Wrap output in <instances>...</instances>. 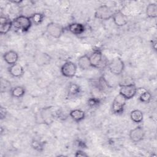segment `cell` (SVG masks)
Instances as JSON below:
<instances>
[{
  "label": "cell",
  "instance_id": "cell-1",
  "mask_svg": "<svg viewBox=\"0 0 157 157\" xmlns=\"http://www.w3.org/2000/svg\"><path fill=\"white\" fill-rule=\"evenodd\" d=\"M13 27L21 33H26L29 30L33 23L29 17L19 15L12 20Z\"/></svg>",
  "mask_w": 157,
  "mask_h": 157
},
{
  "label": "cell",
  "instance_id": "cell-2",
  "mask_svg": "<svg viewBox=\"0 0 157 157\" xmlns=\"http://www.w3.org/2000/svg\"><path fill=\"white\" fill-rule=\"evenodd\" d=\"M124 67L125 65L124 61L118 56L113 58L107 65L108 70L112 74L117 76L120 75L123 73Z\"/></svg>",
  "mask_w": 157,
  "mask_h": 157
},
{
  "label": "cell",
  "instance_id": "cell-3",
  "mask_svg": "<svg viewBox=\"0 0 157 157\" xmlns=\"http://www.w3.org/2000/svg\"><path fill=\"white\" fill-rule=\"evenodd\" d=\"M119 94L123 96L126 100L133 98L137 93V87L134 83L128 84H120Z\"/></svg>",
  "mask_w": 157,
  "mask_h": 157
},
{
  "label": "cell",
  "instance_id": "cell-4",
  "mask_svg": "<svg viewBox=\"0 0 157 157\" xmlns=\"http://www.w3.org/2000/svg\"><path fill=\"white\" fill-rule=\"evenodd\" d=\"M126 99L121 94H117L113 99L111 110L112 112L115 115H121L124 110V107L126 105Z\"/></svg>",
  "mask_w": 157,
  "mask_h": 157
},
{
  "label": "cell",
  "instance_id": "cell-5",
  "mask_svg": "<svg viewBox=\"0 0 157 157\" xmlns=\"http://www.w3.org/2000/svg\"><path fill=\"white\" fill-rule=\"evenodd\" d=\"M114 12L107 5H101L95 10L94 17L101 20H109L112 18Z\"/></svg>",
  "mask_w": 157,
  "mask_h": 157
},
{
  "label": "cell",
  "instance_id": "cell-6",
  "mask_svg": "<svg viewBox=\"0 0 157 157\" xmlns=\"http://www.w3.org/2000/svg\"><path fill=\"white\" fill-rule=\"evenodd\" d=\"M47 33L53 38H59L64 31V28L55 22H50L46 26Z\"/></svg>",
  "mask_w": 157,
  "mask_h": 157
},
{
  "label": "cell",
  "instance_id": "cell-7",
  "mask_svg": "<svg viewBox=\"0 0 157 157\" xmlns=\"http://www.w3.org/2000/svg\"><path fill=\"white\" fill-rule=\"evenodd\" d=\"M77 70V65L71 61H67L65 62L61 67L60 71L61 74L67 78H72L75 76Z\"/></svg>",
  "mask_w": 157,
  "mask_h": 157
},
{
  "label": "cell",
  "instance_id": "cell-8",
  "mask_svg": "<svg viewBox=\"0 0 157 157\" xmlns=\"http://www.w3.org/2000/svg\"><path fill=\"white\" fill-rule=\"evenodd\" d=\"M40 115L42 122L48 126L53 123L55 117V114L53 110V108L50 106L42 108L40 110Z\"/></svg>",
  "mask_w": 157,
  "mask_h": 157
},
{
  "label": "cell",
  "instance_id": "cell-9",
  "mask_svg": "<svg viewBox=\"0 0 157 157\" xmlns=\"http://www.w3.org/2000/svg\"><path fill=\"white\" fill-rule=\"evenodd\" d=\"M145 135V131L141 126H137L135 128L132 129L129 133L130 140L134 143H138L142 141Z\"/></svg>",
  "mask_w": 157,
  "mask_h": 157
},
{
  "label": "cell",
  "instance_id": "cell-10",
  "mask_svg": "<svg viewBox=\"0 0 157 157\" xmlns=\"http://www.w3.org/2000/svg\"><path fill=\"white\" fill-rule=\"evenodd\" d=\"M91 67H99L103 61V55L102 51L100 49H96L89 55Z\"/></svg>",
  "mask_w": 157,
  "mask_h": 157
},
{
  "label": "cell",
  "instance_id": "cell-11",
  "mask_svg": "<svg viewBox=\"0 0 157 157\" xmlns=\"http://www.w3.org/2000/svg\"><path fill=\"white\" fill-rule=\"evenodd\" d=\"M112 18L114 24L118 27L126 25L128 21V17L120 10L114 12Z\"/></svg>",
  "mask_w": 157,
  "mask_h": 157
},
{
  "label": "cell",
  "instance_id": "cell-12",
  "mask_svg": "<svg viewBox=\"0 0 157 157\" xmlns=\"http://www.w3.org/2000/svg\"><path fill=\"white\" fill-rule=\"evenodd\" d=\"M8 72L10 75L15 78L21 77L25 73L23 66L18 63L9 66L8 67Z\"/></svg>",
  "mask_w": 157,
  "mask_h": 157
},
{
  "label": "cell",
  "instance_id": "cell-13",
  "mask_svg": "<svg viewBox=\"0 0 157 157\" xmlns=\"http://www.w3.org/2000/svg\"><path fill=\"white\" fill-rule=\"evenodd\" d=\"M4 61L9 66L17 63L18 60V55L14 50H9L5 52L2 56Z\"/></svg>",
  "mask_w": 157,
  "mask_h": 157
},
{
  "label": "cell",
  "instance_id": "cell-14",
  "mask_svg": "<svg viewBox=\"0 0 157 157\" xmlns=\"http://www.w3.org/2000/svg\"><path fill=\"white\" fill-rule=\"evenodd\" d=\"M66 29L74 35H80L85 32L86 28L85 25L82 23H72L66 27Z\"/></svg>",
  "mask_w": 157,
  "mask_h": 157
},
{
  "label": "cell",
  "instance_id": "cell-15",
  "mask_svg": "<svg viewBox=\"0 0 157 157\" xmlns=\"http://www.w3.org/2000/svg\"><path fill=\"white\" fill-rule=\"evenodd\" d=\"M0 33L1 34H6L13 27L12 20L7 17H1L0 19Z\"/></svg>",
  "mask_w": 157,
  "mask_h": 157
},
{
  "label": "cell",
  "instance_id": "cell-16",
  "mask_svg": "<svg viewBox=\"0 0 157 157\" xmlns=\"http://www.w3.org/2000/svg\"><path fill=\"white\" fill-rule=\"evenodd\" d=\"M70 117L75 122L79 123L85 118V112L80 109H74L69 112Z\"/></svg>",
  "mask_w": 157,
  "mask_h": 157
},
{
  "label": "cell",
  "instance_id": "cell-17",
  "mask_svg": "<svg viewBox=\"0 0 157 157\" xmlns=\"http://www.w3.org/2000/svg\"><path fill=\"white\" fill-rule=\"evenodd\" d=\"M77 64L80 69L82 70H87L91 67V64L90 61L89 56L86 54L81 56L78 58L77 61Z\"/></svg>",
  "mask_w": 157,
  "mask_h": 157
},
{
  "label": "cell",
  "instance_id": "cell-18",
  "mask_svg": "<svg viewBox=\"0 0 157 157\" xmlns=\"http://www.w3.org/2000/svg\"><path fill=\"white\" fill-rule=\"evenodd\" d=\"M46 145V142L39 139L34 138L31 142V147L34 150L39 152L43 151Z\"/></svg>",
  "mask_w": 157,
  "mask_h": 157
},
{
  "label": "cell",
  "instance_id": "cell-19",
  "mask_svg": "<svg viewBox=\"0 0 157 157\" xmlns=\"http://www.w3.org/2000/svg\"><path fill=\"white\" fill-rule=\"evenodd\" d=\"M10 93L13 98H20L25 94L26 89L23 86H16L12 88Z\"/></svg>",
  "mask_w": 157,
  "mask_h": 157
},
{
  "label": "cell",
  "instance_id": "cell-20",
  "mask_svg": "<svg viewBox=\"0 0 157 157\" xmlns=\"http://www.w3.org/2000/svg\"><path fill=\"white\" fill-rule=\"evenodd\" d=\"M130 118L133 122L136 123H140L144 119L143 112L140 110L134 109L130 113Z\"/></svg>",
  "mask_w": 157,
  "mask_h": 157
},
{
  "label": "cell",
  "instance_id": "cell-21",
  "mask_svg": "<svg viewBox=\"0 0 157 157\" xmlns=\"http://www.w3.org/2000/svg\"><path fill=\"white\" fill-rule=\"evenodd\" d=\"M146 15L150 18H155L157 17V4L150 3L146 7Z\"/></svg>",
  "mask_w": 157,
  "mask_h": 157
},
{
  "label": "cell",
  "instance_id": "cell-22",
  "mask_svg": "<svg viewBox=\"0 0 157 157\" xmlns=\"http://www.w3.org/2000/svg\"><path fill=\"white\" fill-rule=\"evenodd\" d=\"M81 91L80 86L77 83H70L67 88V94L69 96H75Z\"/></svg>",
  "mask_w": 157,
  "mask_h": 157
},
{
  "label": "cell",
  "instance_id": "cell-23",
  "mask_svg": "<svg viewBox=\"0 0 157 157\" xmlns=\"http://www.w3.org/2000/svg\"><path fill=\"white\" fill-rule=\"evenodd\" d=\"M33 24L36 25H40L44 19V15L41 13H34L29 17Z\"/></svg>",
  "mask_w": 157,
  "mask_h": 157
},
{
  "label": "cell",
  "instance_id": "cell-24",
  "mask_svg": "<svg viewBox=\"0 0 157 157\" xmlns=\"http://www.w3.org/2000/svg\"><path fill=\"white\" fill-rule=\"evenodd\" d=\"M151 98H152V96L151 93L147 90L139 95V99L140 101L145 104L149 103L151 100Z\"/></svg>",
  "mask_w": 157,
  "mask_h": 157
},
{
  "label": "cell",
  "instance_id": "cell-25",
  "mask_svg": "<svg viewBox=\"0 0 157 157\" xmlns=\"http://www.w3.org/2000/svg\"><path fill=\"white\" fill-rule=\"evenodd\" d=\"M12 87L10 85V82H9L8 80L4 79V78H1V92H7V91H10L12 90Z\"/></svg>",
  "mask_w": 157,
  "mask_h": 157
},
{
  "label": "cell",
  "instance_id": "cell-26",
  "mask_svg": "<svg viewBox=\"0 0 157 157\" xmlns=\"http://www.w3.org/2000/svg\"><path fill=\"white\" fill-rule=\"evenodd\" d=\"M100 104H101L100 99H99L98 98H96V97L90 98L87 101L88 106L90 108L97 107Z\"/></svg>",
  "mask_w": 157,
  "mask_h": 157
},
{
  "label": "cell",
  "instance_id": "cell-27",
  "mask_svg": "<svg viewBox=\"0 0 157 157\" xmlns=\"http://www.w3.org/2000/svg\"><path fill=\"white\" fill-rule=\"evenodd\" d=\"M76 144L77 145V147H78L80 148L83 149V148H87V145L86 144V143L85 142H83V140H80V139H78L76 140Z\"/></svg>",
  "mask_w": 157,
  "mask_h": 157
},
{
  "label": "cell",
  "instance_id": "cell-28",
  "mask_svg": "<svg viewBox=\"0 0 157 157\" xmlns=\"http://www.w3.org/2000/svg\"><path fill=\"white\" fill-rule=\"evenodd\" d=\"M7 114V110L5 109V107H1L0 109V117H1V119L3 120L4 118H6V116Z\"/></svg>",
  "mask_w": 157,
  "mask_h": 157
},
{
  "label": "cell",
  "instance_id": "cell-29",
  "mask_svg": "<svg viewBox=\"0 0 157 157\" xmlns=\"http://www.w3.org/2000/svg\"><path fill=\"white\" fill-rule=\"evenodd\" d=\"M74 156L76 157H78V156H88V155L85 151H83L82 149H78L75 151Z\"/></svg>",
  "mask_w": 157,
  "mask_h": 157
},
{
  "label": "cell",
  "instance_id": "cell-30",
  "mask_svg": "<svg viewBox=\"0 0 157 157\" xmlns=\"http://www.w3.org/2000/svg\"><path fill=\"white\" fill-rule=\"evenodd\" d=\"M151 46H152V48L156 50V39H153L151 41Z\"/></svg>",
  "mask_w": 157,
  "mask_h": 157
}]
</instances>
